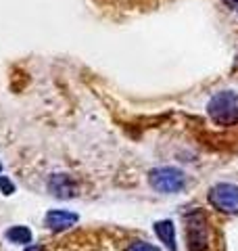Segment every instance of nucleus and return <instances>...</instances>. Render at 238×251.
Returning <instances> with one entry per match:
<instances>
[{"label":"nucleus","instance_id":"2","mask_svg":"<svg viewBox=\"0 0 238 251\" xmlns=\"http://www.w3.org/2000/svg\"><path fill=\"white\" fill-rule=\"evenodd\" d=\"M186 237H188V247L190 251H207L209 249V228L207 220L201 211H192L186 220Z\"/></svg>","mask_w":238,"mask_h":251},{"label":"nucleus","instance_id":"5","mask_svg":"<svg viewBox=\"0 0 238 251\" xmlns=\"http://www.w3.org/2000/svg\"><path fill=\"white\" fill-rule=\"evenodd\" d=\"M46 226L52 230H63V228H69L77 222V216L71 214V211H65V209H52L46 214Z\"/></svg>","mask_w":238,"mask_h":251},{"label":"nucleus","instance_id":"9","mask_svg":"<svg viewBox=\"0 0 238 251\" xmlns=\"http://www.w3.org/2000/svg\"><path fill=\"white\" fill-rule=\"evenodd\" d=\"M128 251H159L155 245H150V243H144V241H136L134 245L128 249Z\"/></svg>","mask_w":238,"mask_h":251},{"label":"nucleus","instance_id":"10","mask_svg":"<svg viewBox=\"0 0 238 251\" xmlns=\"http://www.w3.org/2000/svg\"><path fill=\"white\" fill-rule=\"evenodd\" d=\"M0 188L4 191V195H11V193L15 191V186H13L11 180H6V178H2V176H0Z\"/></svg>","mask_w":238,"mask_h":251},{"label":"nucleus","instance_id":"3","mask_svg":"<svg viewBox=\"0 0 238 251\" xmlns=\"http://www.w3.org/2000/svg\"><path fill=\"white\" fill-rule=\"evenodd\" d=\"M150 184L159 193H178L184 188L186 178L176 168H157L150 172Z\"/></svg>","mask_w":238,"mask_h":251},{"label":"nucleus","instance_id":"11","mask_svg":"<svg viewBox=\"0 0 238 251\" xmlns=\"http://www.w3.org/2000/svg\"><path fill=\"white\" fill-rule=\"evenodd\" d=\"M228 4H232V6H238V0H226Z\"/></svg>","mask_w":238,"mask_h":251},{"label":"nucleus","instance_id":"12","mask_svg":"<svg viewBox=\"0 0 238 251\" xmlns=\"http://www.w3.org/2000/svg\"><path fill=\"white\" fill-rule=\"evenodd\" d=\"M25 251H42V249H40V247H27Z\"/></svg>","mask_w":238,"mask_h":251},{"label":"nucleus","instance_id":"1","mask_svg":"<svg viewBox=\"0 0 238 251\" xmlns=\"http://www.w3.org/2000/svg\"><path fill=\"white\" fill-rule=\"evenodd\" d=\"M209 117L219 126H234L238 124V94L236 92H217L207 105Z\"/></svg>","mask_w":238,"mask_h":251},{"label":"nucleus","instance_id":"6","mask_svg":"<svg viewBox=\"0 0 238 251\" xmlns=\"http://www.w3.org/2000/svg\"><path fill=\"white\" fill-rule=\"evenodd\" d=\"M50 191H52V195H57V197H73L75 195V182L65 174L52 176Z\"/></svg>","mask_w":238,"mask_h":251},{"label":"nucleus","instance_id":"13","mask_svg":"<svg viewBox=\"0 0 238 251\" xmlns=\"http://www.w3.org/2000/svg\"><path fill=\"white\" fill-rule=\"evenodd\" d=\"M236 11H238V6H236Z\"/></svg>","mask_w":238,"mask_h":251},{"label":"nucleus","instance_id":"4","mask_svg":"<svg viewBox=\"0 0 238 251\" xmlns=\"http://www.w3.org/2000/svg\"><path fill=\"white\" fill-rule=\"evenodd\" d=\"M209 201L224 214H238V186L219 182L209 191Z\"/></svg>","mask_w":238,"mask_h":251},{"label":"nucleus","instance_id":"7","mask_svg":"<svg viewBox=\"0 0 238 251\" xmlns=\"http://www.w3.org/2000/svg\"><path fill=\"white\" fill-rule=\"evenodd\" d=\"M155 232L157 237L163 241V245L169 251H176V226H173L171 220H163V222L155 224Z\"/></svg>","mask_w":238,"mask_h":251},{"label":"nucleus","instance_id":"8","mask_svg":"<svg viewBox=\"0 0 238 251\" xmlns=\"http://www.w3.org/2000/svg\"><path fill=\"white\" fill-rule=\"evenodd\" d=\"M6 239L11 243H17V245H23V243H31V230L27 226H13V228L6 232Z\"/></svg>","mask_w":238,"mask_h":251}]
</instances>
